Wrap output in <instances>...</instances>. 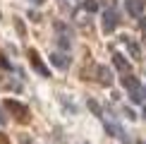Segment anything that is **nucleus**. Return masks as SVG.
Segmentation results:
<instances>
[{
  "label": "nucleus",
  "instance_id": "nucleus-20",
  "mask_svg": "<svg viewBox=\"0 0 146 144\" xmlns=\"http://www.w3.org/2000/svg\"><path fill=\"white\" fill-rule=\"evenodd\" d=\"M5 123H7V118H5V115H3V111H0V125H5Z\"/></svg>",
  "mask_w": 146,
  "mask_h": 144
},
{
  "label": "nucleus",
  "instance_id": "nucleus-7",
  "mask_svg": "<svg viewBox=\"0 0 146 144\" xmlns=\"http://www.w3.org/2000/svg\"><path fill=\"white\" fill-rule=\"evenodd\" d=\"M127 91H129V99L134 101V103H144V101H146V89H144L139 82L134 84V87H129Z\"/></svg>",
  "mask_w": 146,
  "mask_h": 144
},
{
  "label": "nucleus",
  "instance_id": "nucleus-3",
  "mask_svg": "<svg viewBox=\"0 0 146 144\" xmlns=\"http://www.w3.org/2000/svg\"><path fill=\"white\" fill-rule=\"evenodd\" d=\"M29 63H31V67L38 72L41 77H48V75H50V70L43 65V60H41V55H38L36 51H29Z\"/></svg>",
  "mask_w": 146,
  "mask_h": 144
},
{
  "label": "nucleus",
  "instance_id": "nucleus-22",
  "mask_svg": "<svg viewBox=\"0 0 146 144\" xmlns=\"http://www.w3.org/2000/svg\"><path fill=\"white\" fill-rule=\"evenodd\" d=\"M46 3V0H34V5H43Z\"/></svg>",
  "mask_w": 146,
  "mask_h": 144
},
{
  "label": "nucleus",
  "instance_id": "nucleus-23",
  "mask_svg": "<svg viewBox=\"0 0 146 144\" xmlns=\"http://www.w3.org/2000/svg\"><path fill=\"white\" fill-rule=\"evenodd\" d=\"M144 118H146V106H144Z\"/></svg>",
  "mask_w": 146,
  "mask_h": 144
},
{
  "label": "nucleus",
  "instance_id": "nucleus-19",
  "mask_svg": "<svg viewBox=\"0 0 146 144\" xmlns=\"http://www.w3.org/2000/svg\"><path fill=\"white\" fill-rule=\"evenodd\" d=\"M19 144H34V142H31V139H29V137H27V135H22V137H19Z\"/></svg>",
  "mask_w": 146,
  "mask_h": 144
},
{
  "label": "nucleus",
  "instance_id": "nucleus-2",
  "mask_svg": "<svg viewBox=\"0 0 146 144\" xmlns=\"http://www.w3.org/2000/svg\"><path fill=\"white\" fill-rule=\"evenodd\" d=\"M106 132L110 137H115V139H120V142H129L125 127H122V125H117V123H113V120H108V123H106Z\"/></svg>",
  "mask_w": 146,
  "mask_h": 144
},
{
  "label": "nucleus",
  "instance_id": "nucleus-9",
  "mask_svg": "<svg viewBox=\"0 0 146 144\" xmlns=\"http://www.w3.org/2000/svg\"><path fill=\"white\" fill-rule=\"evenodd\" d=\"M113 63H115V67L120 72H129V63H127V58L122 53H113Z\"/></svg>",
  "mask_w": 146,
  "mask_h": 144
},
{
  "label": "nucleus",
  "instance_id": "nucleus-24",
  "mask_svg": "<svg viewBox=\"0 0 146 144\" xmlns=\"http://www.w3.org/2000/svg\"><path fill=\"white\" fill-rule=\"evenodd\" d=\"M134 144H144V142H134Z\"/></svg>",
  "mask_w": 146,
  "mask_h": 144
},
{
  "label": "nucleus",
  "instance_id": "nucleus-6",
  "mask_svg": "<svg viewBox=\"0 0 146 144\" xmlns=\"http://www.w3.org/2000/svg\"><path fill=\"white\" fill-rule=\"evenodd\" d=\"M96 75H98V82L103 84V87H110L113 84V70L110 67H106V65H98V67H96Z\"/></svg>",
  "mask_w": 146,
  "mask_h": 144
},
{
  "label": "nucleus",
  "instance_id": "nucleus-13",
  "mask_svg": "<svg viewBox=\"0 0 146 144\" xmlns=\"http://www.w3.org/2000/svg\"><path fill=\"white\" fill-rule=\"evenodd\" d=\"M89 111L94 113V115H103V111H101L98 101H94V99H89Z\"/></svg>",
  "mask_w": 146,
  "mask_h": 144
},
{
  "label": "nucleus",
  "instance_id": "nucleus-18",
  "mask_svg": "<svg viewBox=\"0 0 146 144\" xmlns=\"http://www.w3.org/2000/svg\"><path fill=\"white\" fill-rule=\"evenodd\" d=\"M29 17H31V19H34V22H41V15H38V12H34V10H31V12H29Z\"/></svg>",
  "mask_w": 146,
  "mask_h": 144
},
{
  "label": "nucleus",
  "instance_id": "nucleus-14",
  "mask_svg": "<svg viewBox=\"0 0 146 144\" xmlns=\"http://www.w3.org/2000/svg\"><path fill=\"white\" fill-rule=\"evenodd\" d=\"M82 7H84V12H96L98 10V3H96V0H84Z\"/></svg>",
  "mask_w": 146,
  "mask_h": 144
},
{
  "label": "nucleus",
  "instance_id": "nucleus-12",
  "mask_svg": "<svg viewBox=\"0 0 146 144\" xmlns=\"http://www.w3.org/2000/svg\"><path fill=\"white\" fill-rule=\"evenodd\" d=\"M58 48H60L62 53H67L70 48H72V41L67 39V36H58Z\"/></svg>",
  "mask_w": 146,
  "mask_h": 144
},
{
  "label": "nucleus",
  "instance_id": "nucleus-10",
  "mask_svg": "<svg viewBox=\"0 0 146 144\" xmlns=\"http://www.w3.org/2000/svg\"><path fill=\"white\" fill-rule=\"evenodd\" d=\"M53 29L58 31V36H67V39H72V29L65 22H53Z\"/></svg>",
  "mask_w": 146,
  "mask_h": 144
},
{
  "label": "nucleus",
  "instance_id": "nucleus-1",
  "mask_svg": "<svg viewBox=\"0 0 146 144\" xmlns=\"http://www.w3.org/2000/svg\"><path fill=\"white\" fill-rule=\"evenodd\" d=\"M3 106H5V111H10L12 115H17L22 123H27V120H29V108L24 106L22 101H17V99H5Z\"/></svg>",
  "mask_w": 146,
  "mask_h": 144
},
{
  "label": "nucleus",
  "instance_id": "nucleus-8",
  "mask_svg": "<svg viewBox=\"0 0 146 144\" xmlns=\"http://www.w3.org/2000/svg\"><path fill=\"white\" fill-rule=\"evenodd\" d=\"M144 7H146V0H127V12L134 17H141Z\"/></svg>",
  "mask_w": 146,
  "mask_h": 144
},
{
  "label": "nucleus",
  "instance_id": "nucleus-11",
  "mask_svg": "<svg viewBox=\"0 0 146 144\" xmlns=\"http://www.w3.org/2000/svg\"><path fill=\"white\" fill-rule=\"evenodd\" d=\"M122 41L127 43V51H129V55H132V58H141V48H139L134 41H129L127 36H122Z\"/></svg>",
  "mask_w": 146,
  "mask_h": 144
},
{
  "label": "nucleus",
  "instance_id": "nucleus-17",
  "mask_svg": "<svg viewBox=\"0 0 146 144\" xmlns=\"http://www.w3.org/2000/svg\"><path fill=\"white\" fill-rule=\"evenodd\" d=\"M15 27H17V31L24 36V24H22V19H15Z\"/></svg>",
  "mask_w": 146,
  "mask_h": 144
},
{
  "label": "nucleus",
  "instance_id": "nucleus-21",
  "mask_svg": "<svg viewBox=\"0 0 146 144\" xmlns=\"http://www.w3.org/2000/svg\"><path fill=\"white\" fill-rule=\"evenodd\" d=\"M139 24H141V29L146 31V17H141V22H139Z\"/></svg>",
  "mask_w": 146,
  "mask_h": 144
},
{
  "label": "nucleus",
  "instance_id": "nucleus-5",
  "mask_svg": "<svg viewBox=\"0 0 146 144\" xmlns=\"http://www.w3.org/2000/svg\"><path fill=\"white\" fill-rule=\"evenodd\" d=\"M50 63L55 65L58 70H67L70 58H67V53H62V51H53V53H50Z\"/></svg>",
  "mask_w": 146,
  "mask_h": 144
},
{
  "label": "nucleus",
  "instance_id": "nucleus-15",
  "mask_svg": "<svg viewBox=\"0 0 146 144\" xmlns=\"http://www.w3.org/2000/svg\"><path fill=\"white\" fill-rule=\"evenodd\" d=\"M0 67H3V70H12V65H10V60H7V58L0 55Z\"/></svg>",
  "mask_w": 146,
  "mask_h": 144
},
{
  "label": "nucleus",
  "instance_id": "nucleus-4",
  "mask_svg": "<svg viewBox=\"0 0 146 144\" xmlns=\"http://www.w3.org/2000/svg\"><path fill=\"white\" fill-rule=\"evenodd\" d=\"M115 27H117V12L110 7V10L103 12V31L110 34V31H115Z\"/></svg>",
  "mask_w": 146,
  "mask_h": 144
},
{
  "label": "nucleus",
  "instance_id": "nucleus-16",
  "mask_svg": "<svg viewBox=\"0 0 146 144\" xmlns=\"http://www.w3.org/2000/svg\"><path fill=\"white\" fill-rule=\"evenodd\" d=\"M125 115H127V118H129V120H137V113H134V111H132V108H125Z\"/></svg>",
  "mask_w": 146,
  "mask_h": 144
}]
</instances>
